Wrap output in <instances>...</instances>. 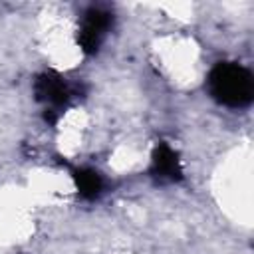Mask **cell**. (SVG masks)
Segmentation results:
<instances>
[{
  "instance_id": "obj_1",
  "label": "cell",
  "mask_w": 254,
  "mask_h": 254,
  "mask_svg": "<svg viewBox=\"0 0 254 254\" xmlns=\"http://www.w3.org/2000/svg\"><path fill=\"white\" fill-rule=\"evenodd\" d=\"M210 87H212V93L222 103L242 105V103L250 101L252 77L244 67H240L236 64H224L212 71Z\"/></svg>"
},
{
  "instance_id": "obj_2",
  "label": "cell",
  "mask_w": 254,
  "mask_h": 254,
  "mask_svg": "<svg viewBox=\"0 0 254 254\" xmlns=\"http://www.w3.org/2000/svg\"><path fill=\"white\" fill-rule=\"evenodd\" d=\"M109 28V14L101 12V10H89L81 22L79 28V44L85 50H97V46L101 44L105 32Z\"/></svg>"
},
{
  "instance_id": "obj_3",
  "label": "cell",
  "mask_w": 254,
  "mask_h": 254,
  "mask_svg": "<svg viewBox=\"0 0 254 254\" xmlns=\"http://www.w3.org/2000/svg\"><path fill=\"white\" fill-rule=\"evenodd\" d=\"M155 165V173L161 179H175V175H179V163L175 153L169 147H161L153 159Z\"/></svg>"
},
{
  "instance_id": "obj_4",
  "label": "cell",
  "mask_w": 254,
  "mask_h": 254,
  "mask_svg": "<svg viewBox=\"0 0 254 254\" xmlns=\"http://www.w3.org/2000/svg\"><path fill=\"white\" fill-rule=\"evenodd\" d=\"M77 187H79L81 194H85V196H95V194L99 192V189H101V183H99L97 173L87 171V173L77 175Z\"/></svg>"
}]
</instances>
